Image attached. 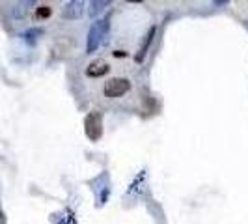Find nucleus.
I'll return each mask as SVG.
<instances>
[{
  "mask_svg": "<svg viewBox=\"0 0 248 224\" xmlns=\"http://www.w3.org/2000/svg\"><path fill=\"white\" fill-rule=\"evenodd\" d=\"M2 221H4V219H2V213H0V224H2Z\"/></svg>",
  "mask_w": 248,
  "mask_h": 224,
  "instance_id": "nucleus-9",
  "label": "nucleus"
},
{
  "mask_svg": "<svg viewBox=\"0 0 248 224\" xmlns=\"http://www.w3.org/2000/svg\"><path fill=\"white\" fill-rule=\"evenodd\" d=\"M52 6L50 4H39L37 8H34V19L36 21H47L52 17Z\"/></svg>",
  "mask_w": 248,
  "mask_h": 224,
  "instance_id": "nucleus-6",
  "label": "nucleus"
},
{
  "mask_svg": "<svg viewBox=\"0 0 248 224\" xmlns=\"http://www.w3.org/2000/svg\"><path fill=\"white\" fill-rule=\"evenodd\" d=\"M86 135L90 140H99L101 138V116L97 112H92L86 118Z\"/></svg>",
  "mask_w": 248,
  "mask_h": 224,
  "instance_id": "nucleus-3",
  "label": "nucleus"
},
{
  "mask_svg": "<svg viewBox=\"0 0 248 224\" xmlns=\"http://www.w3.org/2000/svg\"><path fill=\"white\" fill-rule=\"evenodd\" d=\"M107 32H108V19L101 21L99 25H95L92 28V32H90V41H88V50H90V52L97 49L99 41L107 36Z\"/></svg>",
  "mask_w": 248,
  "mask_h": 224,
  "instance_id": "nucleus-2",
  "label": "nucleus"
},
{
  "mask_svg": "<svg viewBox=\"0 0 248 224\" xmlns=\"http://www.w3.org/2000/svg\"><path fill=\"white\" fill-rule=\"evenodd\" d=\"M108 64L105 62L103 58H97V60H93V62L88 64L86 67V75L90 79H97V77H103L105 73H108Z\"/></svg>",
  "mask_w": 248,
  "mask_h": 224,
  "instance_id": "nucleus-4",
  "label": "nucleus"
},
{
  "mask_svg": "<svg viewBox=\"0 0 248 224\" xmlns=\"http://www.w3.org/2000/svg\"><path fill=\"white\" fill-rule=\"evenodd\" d=\"M129 90H131V82L124 77H116V79H108L105 82L103 94L107 97L114 99V97H124L125 94H129Z\"/></svg>",
  "mask_w": 248,
  "mask_h": 224,
  "instance_id": "nucleus-1",
  "label": "nucleus"
},
{
  "mask_svg": "<svg viewBox=\"0 0 248 224\" xmlns=\"http://www.w3.org/2000/svg\"><path fill=\"white\" fill-rule=\"evenodd\" d=\"M56 49H58L60 54H71L77 49V41L71 36H63L56 41Z\"/></svg>",
  "mask_w": 248,
  "mask_h": 224,
  "instance_id": "nucleus-5",
  "label": "nucleus"
},
{
  "mask_svg": "<svg viewBox=\"0 0 248 224\" xmlns=\"http://www.w3.org/2000/svg\"><path fill=\"white\" fill-rule=\"evenodd\" d=\"M82 4H78V2H75V4H71V6H67L65 8V12H63V15L65 17H78L80 13H82V8H80Z\"/></svg>",
  "mask_w": 248,
  "mask_h": 224,
  "instance_id": "nucleus-7",
  "label": "nucleus"
},
{
  "mask_svg": "<svg viewBox=\"0 0 248 224\" xmlns=\"http://www.w3.org/2000/svg\"><path fill=\"white\" fill-rule=\"evenodd\" d=\"M112 56H114L116 60H125V58H129V52H127V50H114Z\"/></svg>",
  "mask_w": 248,
  "mask_h": 224,
  "instance_id": "nucleus-8",
  "label": "nucleus"
}]
</instances>
